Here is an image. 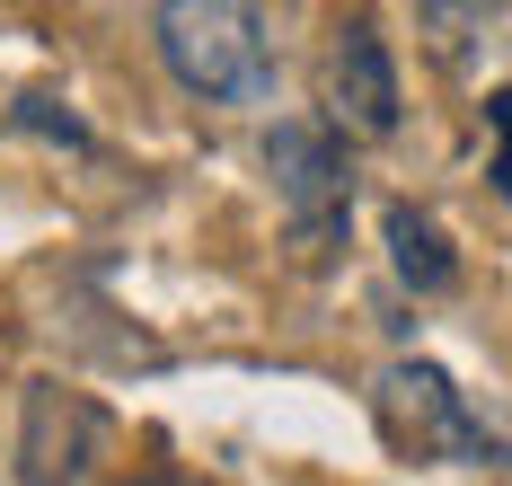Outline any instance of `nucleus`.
I'll use <instances>...</instances> for the list:
<instances>
[{
  "mask_svg": "<svg viewBox=\"0 0 512 486\" xmlns=\"http://www.w3.org/2000/svg\"><path fill=\"white\" fill-rule=\"evenodd\" d=\"M151 27H159V62L204 107H256V98H274V18L265 9H239V0H168Z\"/></svg>",
  "mask_w": 512,
  "mask_h": 486,
  "instance_id": "obj_1",
  "label": "nucleus"
},
{
  "mask_svg": "<svg viewBox=\"0 0 512 486\" xmlns=\"http://www.w3.org/2000/svg\"><path fill=\"white\" fill-rule=\"evenodd\" d=\"M380 425H389V442L415 451V460H477V469H504L512 460V442L486 425L460 389H451V372H433V363H389V372H380Z\"/></svg>",
  "mask_w": 512,
  "mask_h": 486,
  "instance_id": "obj_2",
  "label": "nucleus"
},
{
  "mask_svg": "<svg viewBox=\"0 0 512 486\" xmlns=\"http://www.w3.org/2000/svg\"><path fill=\"white\" fill-rule=\"evenodd\" d=\"M265 168H274V195H283V213L301 230V248H327L345 213H354V177H345V151H336V133H318V124H274L265 133Z\"/></svg>",
  "mask_w": 512,
  "mask_h": 486,
  "instance_id": "obj_3",
  "label": "nucleus"
},
{
  "mask_svg": "<svg viewBox=\"0 0 512 486\" xmlns=\"http://www.w3.org/2000/svg\"><path fill=\"white\" fill-rule=\"evenodd\" d=\"M106 451L98 398L62 389V380H27V425H18V486H89Z\"/></svg>",
  "mask_w": 512,
  "mask_h": 486,
  "instance_id": "obj_4",
  "label": "nucleus"
},
{
  "mask_svg": "<svg viewBox=\"0 0 512 486\" xmlns=\"http://www.w3.org/2000/svg\"><path fill=\"white\" fill-rule=\"evenodd\" d=\"M327 124L354 133V142H389L398 133V62L380 45V27L354 18L327 54Z\"/></svg>",
  "mask_w": 512,
  "mask_h": 486,
  "instance_id": "obj_5",
  "label": "nucleus"
},
{
  "mask_svg": "<svg viewBox=\"0 0 512 486\" xmlns=\"http://www.w3.org/2000/svg\"><path fill=\"white\" fill-rule=\"evenodd\" d=\"M389 266H398V283H415V292H451V283H460L451 239L415 213V204H398V213H389Z\"/></svg>",
  "mask_w": 512,
  "mask_h": 486,
  "instance_id": "obj_6",
  "label": "nucleus"
},
{
  "mask_svg": "<svg viewBox=\"0 0 512 486\" xmlns=\"http://www.w3.org/2000/svg\"><path fill=\"white\" fill-rule=\"evenodd\" d=\"M18 124H36V133H53V142H71V151H89V124H80V115H62L53 98H18Z\"/></svg>",
  "mask_w": 512,
  "mask_h": 486,
  "instance_id": "obj_7",
  "label": "nucleus"
},
{
  "mask_svg": "<svg viewBox=\"0 0 512 486\" xmlns=\"http://www.w3.org/2000/svg\"><path fill=\"white\" fill-rule=\"evenodd\" d=\"M486 124H495V186L512 195V89H495V98H486Z\"/></svg>",
  "mask_w": 512,
  "mask_h": 486,
  "instance_id": "obj_8",
  "label": "nucleus"
},
{
  "mask_svg": "<svg viewBox=\"0 0 512 486\" xmlns=\"http://www.w3.org/2000/svg\"><path fill=\"white\" fill-rule=\"evenodd\" d=\"M142 486H177V478H142Z\"/></svg>",
  "mask_w": 512,
  "mask_h": 486,
  "instance_id": "obj_9",
  "label": "nucleus"
}]
</instances>
